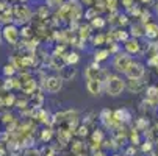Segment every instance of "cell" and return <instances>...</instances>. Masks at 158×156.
<instances>
[{
  "label": "cell",
  "mask_w": 158,
  "mask_h": 156,
  "mask_svg": "<svg viewBox=\"0 0 158 156\" xmlns=\"http://www.w3.org/2000/svg\"><path fill=\"white\" fill-rule=\"evenodd\" d=\"M64 61L67 64V67H71V66H75L78 61H80V55L77 50H67V53L64 55Z\"/></svg>",
  "instance_id": "15"
},
{
  "label": "cell",
  "mask_w": 158,
  "mask_h": 156,
  "mask_svg": "<svg viewBox=\"0 0 158 156\" xmlns=\"http://www.w3.org/2000/svg\"><path fill=\"white\" fill-rule=\"evenodd\" d=\"M124 52L131 56L139 55L141 53V41L138 38H130L127 42H124Z\"/></svg>",
  "instance_id": "9"
},
{
  "label": "cell",
  "mask_w": 158,
  "mask_h": 156,
  "mask_svg": "<svg viewBox=\"0 0 158 156\" xmlns=\"http://www.w3.org/2000/svg\"><path fill=\"white\" fill-rule=\"evenodd\" d=\"M119 5H121V0H105L106 11H110V13L119 11Z\"/></svg>",
  "instance_id": "19"
},
{
  "label": "cell",
  "mask_w": 158,
  "mask_h": 156,
  "mask_svg": "<svg viewBox=\"0 0 158 156\" xmlns=\"http://www.w3.org/2000/svg\"><path fill=\"white\" fill-rule=\"evenodd\" d=\"M66 3V0H46V5L50 10H60Z\"/></svg>",
  "instance_id": "21"
},
{
  "label": "cell",
  "mask_w": 158,
  "mask_h": 156,
  "mask_svg": "<svg viewBox=\"0 0 158 156\" xmlns=\"http://www.w3.org/2000/svg\"><path fill=\"white\" fill-rule=\"evenodd\" d=\"M64 86V80L61 75H46L42 78V83H41V87H42V91L44 92H47V94H58L61 89Z\"/></svg>",
  "instance_id": "4"
},
{
  "label": "cell",
  "mask_w": 158,
  "mask_h": 156,
  "mask_svg": "<svg viewBox=\"0 0 158 156\" xmlns=\"http://www.w3.org/2000/svg\"><path fill=\"white\" fill-rule=\"evenodd\" d=\"M97 16H100V14H99V11H97L96 6H88V10L85 11V19H86L88 22H91V20L96 19Z\"/></svg>",
  "instance_id": "20"
},
{
  "label": "cell",
  "mask_w": 158,
  "mask_h": 156,
  "mask_svg": "<svg viewBox=\"0 0 158 156\" xmlns=\"http://www.w3.org/2000/svg\"><path fill=\"white\" fill-rule=\"evenodd\" d=\"M2 33H3V42H6L8 46L16 47L19 44L20 36V27L16 24H10V25H3L2 27Z\"/></svg>",
  "instance_id": "5"
},
{
  "label": "cell",
  "mask_w": 158,
  "mask_h": 156,
  "mask_svg": "<svg viewBox=\"0 0 158 156\" xmlns=\"http://www.w3.org/2000/svg\"><path fill=\"white\" fill-rule=\"evenodd\" d=\"M13 11H14V24L16 25L22 27V25L31 24V19H33L35 13L30 8V5H27L24 2H19V3L13 5Z\"/></svg>",
  "instance_id": "2"
},
{
  "label": "cell",
  "mask_w": 158,
  "mask_h": 156,
  "mask_svg": "<svg viewBox=\"0 0 158 156\" xmlns=\"http://www.w3.org/2000/svg\"><path fill=\"white\" fill-rule=\"evenodd\" d=\"M121 5H122L124 11H128L130 8H133L136 5V0H121Z\"/></svg>",
  "instance_id": "23"
},
{
  "label": "cell",
  "mask_w": 158,
  "mask_h": 156,
  "mask_svg": "<svg viewBox=\"0 0 158 156\" xmlns=\"http://www.w3.org/2000/svg\"><path fill=\"white\" fill-rule=\"evenodd\" d=\"M89 25H91L93 30H102L106 25V19H103L102 16H97L96 19H93L91 22H89Z\"/></svg>",
  "instance_id": "18"
},
{
  "label": "cell",
  "mask_w": 158,
  "mask_h": 156,
  "mask_svg": "<svg viewBox=\"0 0 158 156\" xmlns=\"http://www.w3.org/2000/svg\"><path fill=\"white\" fill-rule=\"evenodd\" d=\"M133 59L135 58L131 55H128L125 52H119L114 56H111V67H113V70H114L116 74L125 75V72L128 70V67L131 66Z\"/></svg>",
  "instance_id": "3"
},
{
  "label": "cell",
  "mask_w": 158,
  "mask_h": 156,
  "mask_svg": "<svg viewBox=\"0 0 158 156\" xmlns=\"http://www.w3.org/2000/svg\"><path fill=\"white\" fill-rule=\"evenodd\" d=\"M153 8H155V14L158 16V0H156V3H155V6H153Z\"/></svg>",
  "instance_id": "27"
},
{
  "label": "cell",
  "mask_w": 158,
  "mask_h": 156,
  "mask_svg": "<svg viewBox=\"0 0 158 156\" xmlns=\"http://www.w3.org/2000/svg\"><path fill=\"white\" fill-rule=\"evenodd\" d=\"M144 75H146V66L138 59H133L131 66L128 67V70L125 72L124 77L127 80H143Z\"/></svg>",
  "instance_id": "6"
},
{
  "label": "cell",
  "mask_w": 158,
  "mask_h": 156,
  "mask_svg": "<svg viewBox=\"0 0 158 156\" xmlns=\"http://www.w3.org/2000/svg\"><path fill=\"white\" fill-rule=\"evenodd\" d=\"M46 156H56V154H55V151H53L52 148H49V154L46 153Z\"/></svg>",
  "instance_id": "26"
},
{
  "label": "cell",
  "mask_w": 158,
  "mask_h": 156,
  "mask_svg": "<svg viewBox=\"0 0 158 156\" xmlns=\"http://www.w3.org/2000/svg\"><path fill=\"white\" fill-rule=\"evenodd\" d=\"M103 84H105V94L108 97H121L127 91V81L116 72L113 74H105L103 77Z\"/></svg>",
  "instance_id": "1"
},
{
  "label": "cell",
  "mask_w": 158,
  "mask_h": 156,
  "mask_svg": "<svg viewBox=\"0 0 158 156\" xmlns=\"http://www.w3.org/2000/svg\"><path fill=\"white\" fill-rule=\"evenodd\" d=\"M91 42H93L94 47L100 49L103 44H106V34L102 33V31H99L97 34H93V36H91Z\"/></svg>",
  "instance_id": "17"
},
{
  "label": "cell",
  "mask_w": 158,
  "mask_h": 156,
  "mask_svg": "<svg viewBox=\"0 0 158 156\" xmlns=\"http://www.w3.org/2000/svg\"><path fill=\"white\" fill-rule=\"evenodd\" d=\"M3 44V33H2V25H0V46Z\"/></svg>",
  "instance_id": "25"
},
{
  "label": "cell",
  "mask_w": 158,
  "mask_h": 156,
  "mask_svg": "<svg viewBox=\"0 0 158 156\" xmlns=\"http://www.w3.org/2000/svg\"><path fill=\"white\" fill-rule=\"evenodd\" d=\"M144 28H146L144 38H146L147 41H155V39H158V24H156V22H149V24L144 25Z\"/></svg>",
  "instance_id": "11"
},
{
  "label": "cell",
  "mask_w": 158,
  "mask_h": 156,
  "mask_svg": "<svg viewBox=\"0 0 158 156\" xmlns=\"http://www.w3.org/2000/svg\"><path fill=\"white\" fill-rule=\"evenodd\" d=\"M130 34L131 38H144L146 34V28H144V24H141V22H136V24H131L130 25Z\"/></svg>",
  "instance_id": "14"
},
{
  "label": "cell",
  "mask_w": 158,
  "mask_h": 156,
  "mask_svg": "<svg viewBox=\"0 0 158 156\" xmlns=\"http://www.w3.org/2000/svg\"><path fill=\"white\" fill-rule=\"evenodd\" d=\"M141 81H143V80H127V91L131 92V94L143 91L144 84H143Z\"/></svg>",
  "instance_id": "16"
},
{
  "label": "cell",
  "mask_w": 158,
  "mask_h": 156,
  "mask_svg": "<svg viewBox=\"0 0 158 156\" xmlns=\"http://www.w3.org/2000/svg\"><path fill=\"white\" fill-rule=\"evenodd\" d=\"M52 138H53V131H52L50 128L42 130V136H41V141H42V142H50Z\"/></svg>",
  "instance_id": "22"
},
{
  "label": "cell",
  "mask_w": 158,
  "mask_h": 156,
  "mask_svg": "<svg viewBox=\"0 0 158 156\" xmlns=\"http://www.w3.org/2000/svg\"><path fill=\"white\" fill-rule=\"evenodd\" d=\"M111 56L113 55H111V52H110L108 47H100V49H96V52H94V61L99 62V64L108 61Z\"/></svg>",
  "instance_id": "10"
},
{
  "label": "cell",
  "mask_w": 158,
  "mask_h": 156,
  "mask_svg": "<svg viewBox=\"0 0 158 156\" xmlns=\"http://www.w3.org/2000/svg\"><path fill=\"white\" fill-rule=\"evenodd\" d=\"M153 144L150 142V141H147V142H143V147H141V150L144 151V153H147V151H152L153 150Z\"/></svg>",
  "instance_id": "24"
},
{
  "label": "cell",
  "mask_w": 158,
  "mask_h": 156,
  "mask_svg": "<svg viewBox=\"0 0 158 156\" xmlns=\"http://www.w3.org/2000/svg\"><path fill=\"white\" fill-rule=\"evenodd\" d=\"M86 91L91 97H100L102 94H105V84L103 80H88L86 84Z\"/></svg>",
  "instance_id": "8"
},
{
  "label": "cell",
  "mask_w": 158,
  "mask_h": 156,
  "mask_svg": "<svg viewBox=\"0 0 158 156\" xmlns=\"http://www.w3.org/2000/svg\"><path fill=\"white\" fill-rule=\"evenodd\" d=\"M83 77H85L86 81L88 80H103L105 74H103V69L100 67V64L96 62V61H93V62H89L88 67L85 69Z\"/></svg>",
  "instance_id": "7"
},
{
  "label": "cell",
  "mask_w": 158,
  "mask_h": 156,
  "mask_svg": "<svg viewBox=\"0 0 158 156\" xmlns=\"http://www.w3.org/2000/svg\"><path fill=\"white\" fill-rule=\"evenodd\" d=\"M2 75L3 78H14L17 75V66L14 62H6L2 66Z\"/></svg>",
  "instance_id": "13"
},
{
  "label": "cell",
  "mask_w": 158,
  "mask_h": 156,
  "mask_svg": "<svg viewBox=\"0 0 158 156\" xmlns=\"http://www.w3.org/2000/svg\"><path fill=\"white\" fill-rule=\"evenodd\" d=\"M113 117L116 119V122L118 123H125V122H130V119H131V114H130V111L128 109H125V108H121V109H116L114 113H113Z\"/></svg>",
  "instance_id": "12"
}]
</instances>
